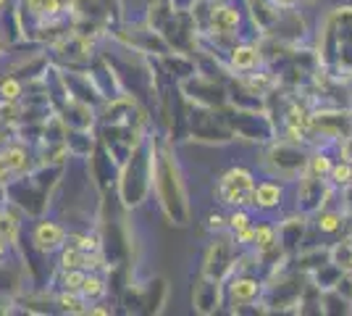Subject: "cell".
Masks as SVG:
<instances>
[{"label":"cell","instance_id":"cell-1","mask_svg":"<svg viewBox=\"0 0 352 316\" xmlns=\"http://www.w3.org/2000/svg\"><path fill=\"white\" fill-rule=\"evenodd\" d=\"M316 56L326 74L352 82V8H334L318 32Z\"/></svg>","mask_w":352,"mask_h":316},{"label":"cell","instance_id":"cell-2","mask_svg":"<svg viewBox=\"0 0 352 316\" xmlns=\"http://www.w3.org/2000/svg\"><path fill=\"white\" fill-rule=\"evenodd\" d=\"M153 185L161 200L166 216L174 224L184 227L190 222V203H187V193H184V182H182V171L179 164L171 156L168 148H161L155 153V166H153Z\"/></svg>","mask_w":352,"mask_h":316},{"label":"cell","instance_id":"cell-3","mask_svg":"<svg viewBox=\"0 0 352 316\" xmlns=\"http://www.w3.org/2000/svg\"><path fill=\"white\" fill-rule=\"evenodd\" d=\"M308 145H300L284 137H274L265 145V169L271 171V177L276 180L294 182L302 171H305V161H308Z\"/></svg>","mask_w":352,"mask_h":316},{"label":"cell","instance_id":"cell-4","mask_svg":"<svg viewBox=\"0 0 352 316\" xmlns=\"http://www.w3.org/2000/svg\"><path fill=\"white\" fill-rule=\"evenodd\" d=\"M221 114L229 124V129L234 132V137H245L250 143H261V145H268L276 137L274 121L265 111H250V108H236V105L226 103L221 108Z\"/></svg>","mask_w":352,"mask_h":316},{"label":"cell","instance_id":"cell-5","mask_svg":"<svg viewBox=\"0 0 352 316\" xmlns=\"http://www.w3.org/2000/svg\"><path fill=\"white\" fill-rule=\"evenodd\" d=\"M223 303L232 306V314H236L242 306L263 303L265 282L252 271H232L223 282Z\"/></svg>","mask_w":352,"mask_h":316},{"label":"cell","instance_id":"cell-6","mask_svg":"<svg viewBox=\"0 0 352 316\" xmlns=\"http://www.w3.org/2000/svg\"><path fill=\"white\" fill-rule=\"evenodd\" d=\"M252 187H255V177L245 166H234L229 169L219 180V203L229 206V209H255L252 206Z\"/></svg>","mask_w":352,"mask_h":316},{"label":"cell","instance_id":"cell-7","mask_svg":"<svg viewBox=\"0 0 352 316\" xmlns=\"http://www.w3.org/2000/svg\"><path fill=\"white\" fill-rule=\"evenodd\" d=\"M190 127L192 137L203 143H229L234 140V132L223 119L219 108H206V105H192L190 108Z\"/></svg>","mask_w":352,"mask_h":316},{"label":"cell","instance_id":"cell-8","mask_svg":"<svg viewBox=\"0 0 352 316\" xmlns=\"http://www.w3.org/2000/svg\"><path fill=\"white\" fill-rule=\"evenodd\" d=\"M182 90L187 92L195 105H206V108H223L229 103V92H226V82L223 79H213L206 74H192L190 79L182 82Z\"/></svg>","mask_w":352,"mask_h":316},{"label":"cell","instance_id":"cell-9","mask_svg":"<svg viewBox=\"0 0 352 316\" xmlns=\"http://www.w3.org/2000/svg\"><path fill=\"white\" fill-rule=\"evenodd\" d=\"M331 193V182L326 177H310V174H300L294 180V211L297 213H316L326 203V198Z\"/></svg>","mask_w":352,"mask_h":316},{"label":"cell","instance_id":"cell-10","mask_svg":"<svg viewBox=\"0 0 352 316\" xmlns=\"http://www.w3.org/2000/svg\"><path fill=\"white\" fill-rule=\"evenodd\" d=\"M236 256H239V248H236L234 238H232V235H219V238L213 240V245L208 248L206 264H203V274L223 282V280L234 271Z\"/></svg>","mask_w":352,"mask_h":316},{"label":"cell","instance_id":"cell-11","mask_svg":"<svg viewBox=\"0 0 352 316\" xmlns=\"http://www.w3.org/2000/svg\"><path fill=\"white\" fill-rule=\"evenodd\" d=\"M276 235H279L281 251L292 258L305 245V238H308V216L294 211L292 216H287L284 222L276 224Z\"/></svg>","mask_w":352,"mask_h":316},{"label":"cell","instance_id":"cell-12","mask_svg":"<svg viewBox=\"0 0 352 316\" xmlns=\"http://www.w3.org/2000/svg\"><path fill=\"white\" fill-rule=\"evenodd\" d=\"M223 303V285L219 280L208 277V274H200L197 285L192 290V306L197 314H216L219 306Z\"/></svg>","mask_w":352,"mask_h":316},{"label":"cell","instance_id":"cell-13","mask_svg":"<svg viewBox=\"0 0 352 316\" xmlns=\"http://www.w3.org/2000/svg\"><path fill=\"white\" fill-rule=\"evenodd\" d=\"M226 66L232 74H248L252 69L263 66V56H261L258 43H248V40L234 43L226 53Z\"/></svg>","mask_w":352,"mask_h":316},{"label":"cell","instance_id":"cell-14","mask_svg":"<svg viewBox=\"0 0 352 316\" xmlns=\"http://www.w3.org/2000/svg\"><path fill=\"white\" fill-rule=\"evenodd\" d=\"M289 185H292V182H287V180L276 182V177L258 182V185L252 187V206L261 211L279 209L281 203H284V198H287V187H289Z\"/></svg>","mask_w":352,"mask_h":316},{"label":"cell","instance_id":"cell-15","mask_svg":"<svg viewBox=\"0 0 352 316\" xmlns=\"http://www.w3.org/2000/svg\"><path fill=\"white\" fill-rule=\"evenodd\" d=\"M276 242H279V235H276V224H274V222L252 224V242H250V251L263 253V251H268V248H274Z\"/></svg>","mask_w":352,"mask_h":316},{"label":"cell","instance_id":"cell-16","mask_svg":"<svg viewBox=\"0 0 352 316\" xmlns=\"http://www.w3.org/2000/svg\"><path fill=\"white\" fill-rule=\"evenodd\" d=\"M310 282L318 287V290H334L337 285V280L342 277V269H339L337 264H331V261H326L323 266H318L316 271H310L308 274Z\"/></svg>","mask_w":352,"mask_h":316},{"label":"cell","instance_id":"cell-17","mask_svg":"<svg viewBox=\"0 0 352 316\" xmlns=\"http://www.w3.org/2000/svg\"><path fill=\"white\" fill-rule=\"evenodd\" d=\"M329 261L337 264L342 271H352V238H339L329 248Z\"/></svg>","mask_w":352,"mask_h":316},{"label":"cell","instance_id":"cell-18","mask_svg":"<svg viewBox=\"0 0 352 316\" xmlns=\"http://www.w3.org/2000/svg\"><path fill=\"white\" fill-rule=\"evenodd\" d=\"M321 314H352V303L344 301L337 290H321Z\"/></svg>","mask_w":352,"mask_h":316},{"label":"cell","instance_id":"cell-19","mask_svg":"<svg viewBox=\"0 0 352 316\" xmlns=\"http://www.w3.org/2000/svg\"><path fill=\"white\" fill-rule=\"evenodd\" d=\"M326 180L331 182V187H347L352 182V161H342V158H334V164L329 169V177Z\"/></svg>","mask_w":352,"mask_h":316},{"label":"cell","instance_id":"cell-20","mask_svg":"<svg viewBox=\"0 0 352 316\" xmlns=\"http://www.w3.org/2000/svg\"><path fill=\"white\" fill-rule=\"evenodd\" d=\"M34 240H37V245H40V248H47V251H50V248L60 245V240H63V232H60V227L45 222V224L37 227Z\"/></svg>","mask_w":352,"mask_h":316},{"label":"cell","instance_id":"cell-21","mask_svg":"<svg viewBox=\"0 0 352 316\" xmlns=\"http://www.w3.org/2000/svg\"><path fill=\"white\" fill-rule=\"evenodd\" d=\"M252 224V216H250V209H234L229 216H226V232H232V235H236V232H242L245 227Z\"/></svg>","mask_w":352,"mask_h":316},{"label":"cell","instance_id":"cell-22","mask_svg":"<svg viewBox=\"0 0 352 316\" xmlns=\"http://www.w3.org/2000/svg\"><path fill=\"white\" fill-rule=\"evenodd\" d=\"M339 295L344 298V301L352 303V271H342V277L337 280V285H334Z\"/></svg>","mask_w":352,"mask_h":316},{"label":"cell","instance_id":"cell-23","mask_svg":"<svg viewBox=\"0 0 352 316\" xmlns=\"http://www.w3.org/2000/svg\"><path fill=\"white\" fill-rule=\"evenodd\" d=\"M82 293L95 298V295H100V293H103V282H100L98 277H85V280H82Z\"/></svg>","mask_w":352,"mask_h":316},{"label":"cell","instance_id":"cell-24","mask_svg":"<svg viewBox=\"0 0 352 316\" xmlns=\"http://www.w3.org/2000/svg\"><path fill=\"white\" fill-rule=\"evenodd\" d=\"M6 161H8V166L11 169H24V164H27V158H24V153L21 151H8L6 153Z\"/></svg>","mask_w":352,"mask_h":316},{"label":"cell","instance_id":"cell-25","mask_svg":"<svg viewBox=\"0 0 352 316\" xmlns=\"http://www.w3.org/2000/svg\"><path fill=\"white\" fill-rule=\"evenodd\" d=\"M3 95H6L8 101H14V98H19V82H14V79L3 82Z\"/></svg>","mask_w":352,"mask_h":316},{"label":"cell","instance_id":"cell-26","mask_svg":"<svg viewBox=\"0 0 352 316\" xmlns=\"http://www.w3.org/2000/svg\"><path fill=\"white\" fill-rule=\"evenodd\" d=\"M82 280H85L82 271H72V274L66 277V287H69V290H79V287H82Z\"/></svg>","mask_w":352,"mask_h":316},{"label":"cell","instance_id":"cell-27","mask_svg":"<svg viewBox=\"0 0 352 316\" xmlns=\"http://www.w3.org/2000/svg\"><path fill=\"white\" fill-rule=\"evenodd\" d=\"M276 6H281V8H297L302 0H274Z\"/></svg>","mask_w":352,"mask_h":316},{"label":"cell","instance_id":"cell-28","mask_svg":"<svg viewBox=\"0 0 352 316\" xmlns=\"http://www.w3.org/2000/svg\"><path fill=\"white\" fill-rule=\"evenodd\" d=\"M8 169H11V166H8V161H6V156H0V180L8 174Z\"/></svg>","mask_w":352,"mask_h":316},{"label":"cell","instance_id":"cell-29","mask_svg":"<svg viewBox=\"0 0 352 316\" xmlns=\"http://www.w3.org/2000/svg\"><path fill=\"white\" fill-rule=\"evenodd\" d=\"M43 3H47V0H30V8L40 14V11H43Z\"/></svg>","mask_w":352,"mask_h":316},{"label":"cell","instance_id":"cell-30","mask_svg":"<svg viewBox=\"0 0 352 316\" xmlns=\"http://www.w3.org/2000/svg\"><path fill=\"white\" fill-rule=\"evenodd\" d=\"M6 253V242H3V238H0V256Z\"/></svg>","mask_w":352,"mask_h":316},{"label":"cell","instance_id":"cell-31","mask_svg":"<svg viewBox=\"0 0 352 316\" xmlns=\"http://www.w3.org/2000/svg\"><path fill=\"white\" fill-rule=\"evenodd\" d=\"M347 116H350V124H352V103H350V108H347Z\"/></svg>","mask_w":352,"mask_h":316},{"label":"cell","instance_id":"cell-32","mask_svg":"<svg viewBox=\"0 0 352 316\" xmlns=\"http://www.w3.org/2000/svg\"><path fill=\"white\" fill-rule=\"evenodd\" d=\"M310 3H313V0H310Z\"/></svg>","mask_w":352,"mask_h":316}]
</instances>
